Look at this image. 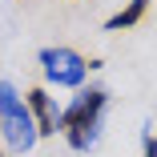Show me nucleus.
Here are the masks:
<instances>
[{
    "label": "nucleus",
    "instance_id": "obj_6",
    "mask_svg": "<svg viewBox=\"0 0 157 157\" xmlns=\"http://www.w3.org/2000/svg\"><path fill=\"white\" fill-rule=\"evenodd\" d=\"M141 157H157V137H153V129L141 137Z\"/></svg>",
    "mask_w": 157,
    "mask_h": 157
},
{
    "label": "nucleus",
    "instance_id": "obj_3",
    "mask_svg": "<svg viewBox=\"0 0 157 157\" xmlns=\"http://www.w3.org/2000/svg\"><path fill=\"white\" fill-rule=\"evenodd\" d=\"M36 60H40V69H44V81L56 85V89H81L85 77H89V69H93L77 48H65V44H48V48H40Z\"/></svg>",
    "mask_w": 157,
    "mask_h": 157
},
{
    "label": "nucleus",
    "instance_id": "obj_1",
    "mask_svg": "<svg viewBox=\"0 0 157 157\" xmlns=\"http://www.w3.org/2000/svg\"><path fill=\"white\" fill-rule=\"evenodd\" d=\"M109 109V93L101 85L93 89H81L77 97L56 113V133H65L69 149L77 153H89L93 145H97V133H101V117Z\"/></svg>",
    "mask_w": 157,
    "mask_h": 157
},
{
    "label": "nucleus",
    "instance_id": "obj_2",
    "mask_svg": "<svg viewBox=\"0 0 157 157\" xmlns=\"http://www.w3.org/2000/svg\"><path fill=\"white\" fill-rule=\"evenodd\" d=\"M0 133L8 137V145L16 153H28L40 137H36V125L28 117V105L24 97L12 89V81H0Z\"/></svg>",
    "mask_w": 157,
    "mask_h": 157
},
{
    "label": "nucleus",
    "instance_id": "obj_4",
    "mask_svg": "<svg viewBox=\"0 0 157 157\" xmlns=\"http://www.w3.org/2000/svg\"><path fill=\"white\" fill-rule=\"evenodd\" d=\"M24 105H28V117L36 125V137H52L56 133V105H52V97L44 89H33L24 97Z\"/></svg>",
    "mask_w": 157,
    "mask_h": 157
},
{
    "label": "nucleus",
    "instance_id": "obj_5",
    "mask_svg": "<svg viewBox=\"0 0 157 157\" xmlns=\"http://www.w3.org/2000/svg\"><path fill=\"white\" fill-rule=\"evenodd\" d=\"M145 8H149V0H129L121 12H113V16L105 20V33H117V28H133V24L145 16Z\"/></svg>",
    "mask_w": 157,
    "mask_h": 157
}]
</instances>
